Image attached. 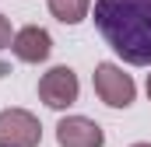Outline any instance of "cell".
Returning <instances> with one entry per match:
<instances>
[{"instance_id": "6da1fadb", "label": "cell", "mask_w": 151, "mask_h": 147, "mask_svg": "<svg viewBox=\"0 0 151 147\" xmlns=\"http://www.w3.org/2000/svg\"><path fill=\"white\" fill-rule=\"evenodd\" d=\"M95 28L130 67H151V0H95Z\"/></svg>"}, {"instance_id": "7a4b0ae2", "label": "cell", "mask_w": 151, "mask_h": 147, "mask_svg": "<svg viewBox=\"0 0 151 147\" xmlns=\"http://www.w3.org/2000/svg\"><path fill=\"white\" fill-rule=\"evenodd\" d=\"M91 88L99 95V102H106L109 109H130L137 98V84L130 74H123L119 63H99L91 74Z\"/></svg>"}, {"instance_id": "3957f363", "label": "cell", "mask_w": 151, "mask_h": 147, "mask_svg": "<svg viewBox=\"0 0 151 147\" xmlns=\"http://www.w3.org/2000/svg\"><path fill=\"white\" fill-rule=\"evenodd\" d=\"M77 95H81V81H77V74L67 63L49 67L39 77V98H42V105H49V109H56V112L70 109L77 102Z\"/></svg>"}, {"instance_id": "277c9868", "label": "cell", "mask_w": 151, "mask_h": 147, "mask_svg": "<svg viewBox=\"0 0 151 147\" xmlns=\"http://www.w3.org/2000/svg\"><path fill=\"white\" fill-rule=\"evenodd\" d=\"M42 123L28 109H4L0 112V147H39Z\"/></svg>"}, {"instance_id": "5b68a950", "label": "cell", "mask_w": 151, "mask_h": 147, "mask_svg": "<svg viewBox=\"0 0 151 147\" xmlns=\"http://www.w3.org/2000/svg\"><path fill=\"white\" fill-rule=\"evenodd\" d=\"M60 147H106V130L88 116H63L56 123Z\"/></svg>"}, {"instance_id": "8992f818", "label": "cell", "mask_w": 151, "mask_h": 147, "mask_svg": "<svg viewBox=\"0 0 151 147\" xmlns=\"http://www.w3.org/2000/svg\"><path fill=\"white\" fill-rule=\"evenodd\" d=\"M11 53L21 63H46L49 53H53V35L46 28H39V25H25L11 39Z\"/></svg>"}, {"instance_id": "52a82bcc", "label": "cell", "mask_w": 151, "mask_h": 147, "mask_svg": "<svg viewBox=\"0 0 151 147\" xmlns=\"http://www.w3.org/2000/svg\"><path fill=\"white\" fill-rule=\"evenodd\" d=\"M49 14L60 25H81L91 14V0H49Z\"/></svg>"}, {"instance_id": "ba28073f", "label": "cell", "mask_w": 151, "mask_h": 147, "mask_svg": "<svg viewBox=\"0 0 151 147\" xmlns=\"http://www.w3.org/2000/svg\"><path fill=\"white\" fill-rule=\"evenodd\" d=\"M11 39H14V28H11V21L0 14V49H11Z\"/></svg>"}, {"instance_id": "9c48e42d", "label": "cell", "mask_w": 151, "mask_h": 147, "mask_svg": "<svg viewBox=\"0 0 151 147\" xmlns=\"http://www.w3.org/2000/svg\"><path fill=\"white\" fill-rule=\"evenodd\" d=\"M144 88H148V98H151V74H148V84H144Z\"/></svg>"}, {"instance_id": "30bf717a", "label": "cell", "mask_w": 151, "mask_h": 147, "mask_svg": "<svg viewBox=\"0 0 151 147\" xmlns=\"http://www.w3.org/2000/svg\"><path fill=\"white\" fill-rule=\"evenodd\" d=\"M130 147H151V144H130Z\"/></svg>"}]
</instances>
